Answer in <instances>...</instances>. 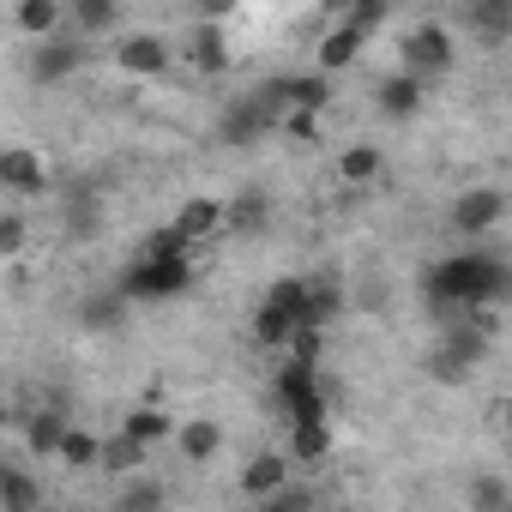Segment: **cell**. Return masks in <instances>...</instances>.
Listing matches in <instances>:
<instances>
[{
	"label": "cell",
	"instance_id": "cell-1",
	"mask_svg": "<svg viewBox=\"0 0 512 512\" xmlns=\"http://www.w3.org/2000/svg\"><path fill=\"white\" fill-rule=\"evenodd\" d=\"M500 290H506V266L494 260V253H482V247L452 253V260H440V266L428 272V302H434V308H464V314H476V308L494 302Z\"/></svg>",
	"mask_w": 512,
	"mask_h": 512
},
{
	"label": "cell",
	"instance_id": "cell-2",
	"mask_svg": "<svg viewBox=\"0 0 512 512\" xmlns=\"http://www.w3.org/2000/svg\"><path fill=\"white\" fill-rule=\"evenodd\" d=\"M278 121H284V97H278V79H272V85H260V91L235 97V103L217 115V139H223V145H260L266 133H278Z\"/></svg>",
	"mask_w": 512,
	"mask_h": 512
},
{
	"label": "cell",
	"instance_id": "cell-3",
	"mask_svg": "<svg viewBox=\"0 0 512 512\" xmlns=\"http://www.w3.org/2000/svg\"><path fill=\"white\" fill-rule=\"evenodd\" d=\"M181 290H193V266L187 260H133L121 272V296L127 302H169Z\"/></svg>",
	"mask_w": 512,
	"mask_h": 512
},
{
	"label": "cell",
	"instance_id": "cell-4",
	"mask_svg": "<svg viewBox=\"0 0 512 512\" xmlns=\"http://www.w3.org/2000/svg\"><path fill=\"white\" fill-rule=\"evenodd\" d=\"M446 67H452V31H446V25H416L410 43H404V73L428 85V79L446 73Z\"/></svg>",
	"mask_w": 512,
	"mask_h": 512
},
{
	"label": "cell",
	"instance_id": "cell-5",
	"mask_svg": "<svg viewBox=\"0 0 512 512\" xmlns=\"http://www.w3.org/2000/svg\"><path fill=\"white\" fill-rule=\"evenodd\" d=\"M278 404L290 410V422L326 416V404H320V368H308V362H284V374H278Z\"/></svg>",
	"mask_w": 512,
	"mask_h": 512
},
{
	"label": "cell",
	"instance_id": "cell-6",
	"mask_svg": "<svg viewBox=\"0 0 512 512\" xmlns=\"http://www.w3.org/2000/svg\"><path fill=\"white\" fill-rule=\"evenodd\" d=\"M506 217V193L500 187H470V193H458V205H452V223L464 229V235H482V229H494Z\"/></svg>",
	"mask_w": 512,
	"mask_h": 512
},
{
	"label": "cell",
	"instance_id": "cell-7",
	"mask_svg": "<svg viewBox=\"0 0 512 512\" xmlns=\"http://www.w3.org/2000/svg\"><path fill=\"white\" fill-rule=\"evenodd\" d=\"M187 247L193 241H205V235H217L223 229V199H211V193H193V199H181V211H175V223H169Z\"/></svg>",
	"mask_w": 512,
	"mask_h": 512
},
{
	"label": "cell",
	"instance_id": "cell-8",
	"mask_svg": "<svg viewBox=\"0 0 512 512\" xmlns=\"http://www.w3.org/2000/svg\"><path fill=\"white\" fill-rule=\"evenodd\" d=\"M0 187H13V193H43L49 187V169L31 145H7L0 151Z\"/></svg>",
	"mask_w": 512,
	"mask_h": 512
},
{
	"label": "cell",
	"instance_id": "cell-9",
	"mask_svg": "<svg viewBox=\"0 0 512 512\" xmlns=\"http://www.w3.org/2000/svg\"><path fill=\"white\" fill-rule=\"evenodd\" d=\"M79 67H85V49H79V43H67V37H61V43L31 49V79H37V85H61V79H73Z\"/></svg>",
	"mask_w": 512,
	"mask_h": 512
},
{
	"label": "cell",
	"instance_id": "cell-10",
	"mask_svg": "<svg viewBox=\"0 0 512 512\" xmlns=\"http://www.w3.org/2000/svg\"><path fill=\"white\" fill-rule=\"evenodd\" d=\"M482 350H488V338H482L476 326H458V332H446V350L434 356V374H440V380H458L464 368L482 362Z\"/></svg>",
	"mask_w": 512,
	"mask_h": 512
},
{
	"label": "cell",
	"instance_id": "cell-11",
	"mask_svg": "<svg viewBox=\"0 0 512 512\" xmlns=\"http://www.w3.org/2000/svg\"><path fill=\"white\" fill-rule=\"evenodd\" d=\"M115 61H121V73H145V79H151V73L169 67V43L151 37V31H133V37L115 49Z\"/></svg>",
	"mask_w": 512,
	"mask_h": 512
},
{
	"label": "cell",
	"instance_id": "cell-12",
	"mask_svg": "<svg viewBox=\"0 0 512 512\" xmlns=\"http://www.w3.org/2000/svg\"><path fill=\"white\" fill-rule=\"evenodd\" d=\"M278 97H284V115H290V109L320 115L332 91H326V79H320V73H296V79H278Z\"/></svg>",
	"mask_w": 512,
	"mask_h": 512
},
{
	"label": "cell",
	"instance_id": "cell-13",
	"mask_svg": "<svg viewBox=\"0 0 512 512\" xmlns=\"http://www.w3.org/2000/svg\"><path fill=\"white\" fill-rule=\"evenodd\" d=\"M284 476H290V470H284V458H278V452H260V458H253V464L241 470V494L272 500V494L284 488Z\"/></svg>",
	"mask_w": 512,
	"mask_h": 512
},
{
	"label": "cell",
	"instance_id": "cell-14",
	"mask_svg": "<svg viewBox=\"0 0 512 512\" xmlns=\"http://www.w3.org/2000/svg\"><path fill=\"white\" fill-rule=\"evenodd\" d=\"M266 223H272V205L260 193H241V199L223 205V229H235V235H260Z\"/></svg>",
	"mask_w": 512,
	"mask_h": 512
},
{
	"label": "cell",
	"instance_id": "cell-15",
	"mask_svg": "<svg viewBox=\"0 0 512 512\" xmlns=\"http://www.w3.org/2000/svg\"><path fill=\"white\" fill-rule=\"evenodd\" d=\"M121 320H127V296L121 290H97V296L79 302V326H91V332H109Z\"/></svg>",
	"mask_w": 512,
	"mask_h": 512
},
{
	"label": "cell",
	"instance_id": "cell-16",
	"mask_svg": "<svg viewBox=\"0 0 512 512\" xmlns=\"http://www.w3.org/2000/svg\"><path fill=\"white\" fill-rule=\"evenodd\" d=\"M175 446H181L193 464H205V458H217V452H223V428H217V422H205V416H199V422H181V428H175Z\"/></svg>",
	"mask_w": 512,
	"mask_h": 512
},
{
	"label": "cell",
	"instance_id": "cell-17",
	"mask_svg": "<svg viewBox=\"0 0 512 512\" xmlns=\"http://www.w3.org/2000/svg\"><path fill=\"white\" fill-rule=\"evenodd\" d=\"M121 434H127L133 446H145V452H151L157 440H169V434H175V422H169L163 410H151V404H145V410H127V422H121Z\"/></svg>",
	"mask_w": 512,
	"mask_h": 512
},
{
	"label": "cell",
	"instance_id": "cell-18",
	"mask_svg": "<svg viewBox=\"0 0 512 512\" xmlns=\"http://www.w3.org/2000/svg\"><path fill=\"white\" fill-rule=\"evenodd\" d=\"M356 55H362V37H356V31H344V25L326 31V37H320V79H326V73H344Z\"/></svg>",
	"mask_w": 512,
	"mask_h": 512
},
{
	"label": "cell",
	"instance_id": "cell-19",
	"mask_svg": "<svg viewBox=\"0 0 512 512\" xmlns=\"http://www.w3.org/2000/svg\"><path fill=\"white\" fill-rule=\"evenodd\" d=\"M422 91H428L422 79H410V73H392V79L380 85V109H386V115H416V109H422Z\"/></svg>",
	"mask_w": 512,
	"mask_h": 512
},
{
	"label": "cell",
	"instance_id": "cell-20",
	"mask_svg": "<svg viewBox=\"0 0 512 512\" xmlns=\"http://www.w3.org/2000/svg\"><path fill=\"white\" fill-rule=\"evenodd\" d=\"M97 464L115 470V476H133L145 464V446H133L127 434H109V440H97Z\"/></svg>",
	"mask_w": 512,
	"mask_h": 512
},
{
	"label": "cell",
	"instance_id": "cell-21",
	"mask_svg": "<svg viewBox=\"0 0 512 512\" xmlns=\"http://www.w3.org/2000/svg\"><path fill=\"white\" fill-rule=\"evenodd\" d=\"M332 314H338V290H332V284H308V302H302L296 326H302V332H320Z\"/></svg>",
	"mask_w": 512,
	"mask_h": 512
},
{
	"label": "cell",
	"instance_id": "cell-22",
	"mask_svg": "<svg viewBox=\"0 0 512 512\" xmlns=\"http://www.w3.org/2000/svg\"><path fill=\"white\" fill-rule=\"evenodd\" d=\"M13 19H19L25 37H49V31L61 25V7H55V0H19V13H13Z\"/></svg>",
	"mask_w": 512,
	"mask_h": 512
},
{
	"label": "cell",
	"instance_id": "cell-23",
	"mask_svg": "<svg viewBox=\"0 0 512 512\" xmlns=\"http://www.w3.org/2000/svg\"><path fill=\"white\" fill-rule=\"evenodd\" d=\"M193 67H199V73H223V67H229V49H223V31H217V25H199V37H193Z\"/></svg>",
	"mask_w": 512,
	"mask_h": 512
},
{
	"label": "cell",
	"instance_id": "cell-24",
	"mask_svg": "<svg viewBox=\"0 0 512 512\" xmlns=\"http://www.w3.org/2000/svg\"><path fill=\"white\" fill-rule=\"evenodd\" d=\"M61 434H67V416H61V410H37V416L25 422L31 452H55V446H61Z\"/></svg>",
	"mask_w": 512,
	"mask_h": 512
},
{
	"label": "cell",
	"instance_id": "cell-25",
	"mask_svg": "<svg viewBox=\"0 0 512 512\" xmlns=\"http://www.w3.org/2000/svg\"><path fill=\"white\" fill-rule=\"evenodd\" d=\"M253 338H260V344H290L296 338V320L290 314H278V308H260V314H253Z\"/></svg>",
	"mask_w": 512,
	"mask_h": 512
},
{
	"label": "cell",
	"instance_id": "cell-26",
	"mask_svg": "<svg viewBox=\"0 0 512 512\" xmlns=\"http://www.w3.org/2000/svg\"><path fill=\"white\" fill-rule=\"evenodd\" d=\"M338 175H344V181H374V175H380V151H374V145H350V151L338 157Z\"/></svg>",
	"mask_w": 512,
	"mask_h": 512
},
{
	"label": "cell",
	"instance_id": "cell-27",
	"mask_svg": "<svg viewBox=\"0 0 512 512\" xmlns=\"http://www.w3.org/2000/svg\"><path fill=\"white\" fill-rule=\"evenodd\" d=\"M290 446H296V458H308V464H314V458L332 446V434H326V416H308V422H296V440H290Z\"/></svg>",
	"mask_w": 512,
	"mask_h": 512
},
{
	"label": "cell",
	"instance_id": "cell-28",
	"mask_svg": "<svg viewBox=\"0 0 512 512\" xmlns=\"http://www.w3.org/2000/svg\"><path fill=\"white\" fill-rule=\"evenodd\" d=\"M0 506H7V512H31L37 506V482L19 476V470H7V476H0Z\"/></svg>",
	"mask_w": 512,
	"mask_h": 512
},
{
	"label": "cell",
	"instance_id": "cell-29",
	"mask_svg": "<svg viewBox=\"0 0 512 512\" xmlns=\"http://www.w3.org/2000/svg\"><path fill=\"white\" fill-rule=\"evenodd\" d=\"M302 302H308V284H302V278H278V284L266 290V308H278V314H290V320L302 314Z\"/></svg>",
	"mask_w": 512,
	"mask_h": 512
},
{
	"label": "cell",
	"instance_id": "cell-30",
	"mask_svg": "<svg viewBox=\"0 0 512 512\" xmlns=\"http://www.w3.org/2000/svg\"><path fill=\"white\" fill-rule=\"evenodd\" d=\"M470 506H476V512H512L506 482H500V476H476V482H470Z\"/></svg>",
	"mask_w": 512,
	"mask_h": 512
},
{
	"label": "cell",
	"instance_id": "cell-31",
	"mask_svg": "<svg viewBox=\"0 0 512 512\" xmlns=\"http://www.w3.org/2000/svg\"><path fill=\"white\" fill-rule=\"evenodd\" d=\"M115 512H163V488L157 482H127L121 500H115Z\"/></svg>",
	"mask_w": 512,
	"mask_h": 512
},
{
	"label": "cell",
	"instance_id": "cell-32",
	"mask_svg": "<svg viewBox=\"0 0 512 512\" xmlns=\"http://www.w3.org/2000/svg\"><path fill=\"white\" fill-rule=\"evenodd\" d=\"M55 452H61L67 464H79V470H85V464H97V434H85V428H67Z\"/></svg>",
	"mask_w": 512,
	"mask_h": 512
},
{
	"label": "cell",
	"instance_id": "cell-33",
	"mask_svg": "<svg viewBox=\"0 0 512 512\" xmlns=\"http://www.w3.org/2000/svg\"><path fill=\"white\" fill-rule=\"evenodd\" d=\"M139 260H187V241L175 235V229H157V235H145V253Z\"/></svg>",
	"mask_w": 512,
	"mask_h": 512
},
{
	"label": "cell",
	"instance_id": "cell-34",
	"mask_svg": "<svg viewBox=\"0 0 512 512\" xmlns=\"http://www.w3.org/2000/svg\"><path fill=\"white\" fill-rule=\"evenodd\" d=\"M73 25H79V31H109V25H115V7H103V0H85V7L73 13Z\"/></svg>",
	"mask_w": 512,
	"mask_h": 512
},
{
	"label": "cell",
	"instance_id": "cell-35",
	"mask_svg": "<svg viewBox=\"0 0 512 512\" xmlns=\"http://www.w3.org/2000/svg\"><path fill=\"white\" fill-rule=\"evenodd\" d=\"M386 19V7H380V0H362V7H350V19H344V31H356V37H368L374 25Z\"/></svg>",
	"mask_w": 512,
	"mask_h": 512
},
{
	"label": "cell",
	"instance_id": "cell-36",
	"mask_svg": "<svg viewBox=\"0 0 512 512\" xmlns=\"http://www.w3.org/2000/svg\"><path fill=\"white\" fill-rule=\"evenodd\" d=\"M278 127H290V133H296L302 145H314V139H320V115H302V109H290V115H284Z\"/></svg>",
	"mask_w": 512,
	"mask_h": 512
},
{
	"label": "cell",
	"instance_id": "cell-37",
	"mask_svg": "<svg viewBox=\"0 0 512 512\" xmlns=\"http://www.w3.org/2000/svg\"><path fill=\"white\" fill-rule=\"evenodd\" d=\"M25 235H31V229H25V217H0V253H19V247H25Z\"/></svg>",
	"mask_w": 512,
	"mask_h": 512
},
{
	"label": "cell",
	"instance_id": "cell-38",
	"mask_svg": "<svg viewBox=\"0 0 512 512\" xmlns=\"http://www.w3.org/2000/svg\"><path fill=\"white\" fill-rule=\"evenodd\" d=\"M260 512H308V494H296V488H278L272 500H260Z\"/></svg>",
	"mask_w": 512,
	"mask_h": 512
},
{
	"label": "cell",
	"instance_id": "cell-39",
	"mask_svg": "<svg viewBox=\"0 0 512 512\" xmlns=\"http://www.w3.org/2000/svg\"><path fill=\"white\" fill-rule=\"evenodd\" d=\"M0 476H7V464H0Z\"/></svg>",
	"mask_w": 512,
	"mask_h": 512
}]
</instances>
